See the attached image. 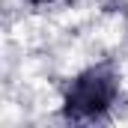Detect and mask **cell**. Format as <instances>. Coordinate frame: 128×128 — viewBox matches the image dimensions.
Here are the masks:
<instances>
[{"label":"cell","instance_id":"cell-1","mask_svg":"<svg viewBox=\"0 0 128 128\" xmlns=\"http://www.w3.org/2000/svg\"><path fill=\"white\" fill-rule=\"evenodd\" d=\"M119 98V74L110 63L84 68L63 92V116L68 122H101Z\"/></svg>","mask_w":128,"mask_h":128},{"label":"cell","instance_id":"cell-2","mask_svg":"<svg viewBox=\"0 0 128 128\" xmlns=\"http://www.w3.org/2000/svg\"><path fill=\"white\" fill-rule=\"evenodd\" d=\"M33 6H51V3H54V0H30Z\"/></svg>","mask_w":128,"mask_h":128}]
</instances>
